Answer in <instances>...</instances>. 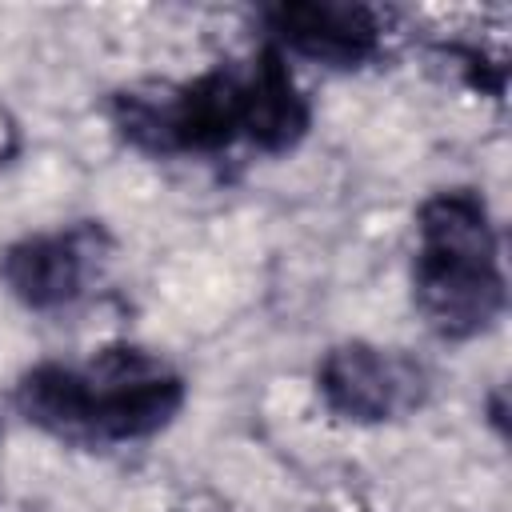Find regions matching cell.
Here are the masks:
<instances>
[{
  "instance_id": "277c9868",
  "label": "cell",
  "mask_w": 512,
  "mask_h": 512,
  "mask_svg": "<svg viewBox=\"0 0 512 512\" xmlns=\"http://www.w3.org/2000/svg\"><path fill=\"white\" fill-rule=\"evenodd\" d=\"M108 248L100 224H76L68 232H40L8 244L0 252V280L4 288L32 312H52L72 304L100 252Z\"/></svg>"
},
{
  "instance_id": "8992f818",
  "label": "cell",
  "mask_w": 512,
  "mask_h": 512,
  "mask_svg": "<svg viewBox=\"0 0 512 512\" xmlns=\"http://www.w3.org/2000/svg\"><path fill=\"white\" fill-rule=\"evenodd\" d=\"M312 108L296 88L288 60L276 44H264L252 72L240 76V132L260 152H288L304 140Z\"/></svg>"
},
{
  "instance_id": "5b68a950",
  "label": "cell",
  "mask_w": 512,
  "mask_h": 512,
  "mask_svg": "<svg viewBox=\"0 0 512 512\" xmlns=\"http://www.w3.org/2000/svg\"><path fill=\"white\" fill-rule=\"evenodd\" d=\"M272 44L328 68H360L380 52V16L368 4L292 0L264 12Z\"/></svg>"
},
{
  "instance_id": "3957f363",
  "label": "cell",
  "mask_w": 512,
  "mask_h": 512,
  "mask_svg": "<svg viewBox=\"0 0 512 512\" xmlns=\"http://www.w3.org/2000/svg\"><path fill=\"white\" fill-rule=\"evenodd\" d=\"M316 388L328 412L352 424H384L424 400V368L396 348L348 340L324 352Z\"/></svg>"
},
{
  "instance_id": "ba28073f",
  "label": "cell",
  "mask_w": 512,
  "mask_h": 512,
  "mask_svg": "<svg viewBox=\"0 0 512 512\" xmlns=\"http://www.w3.org/2000/svg\"><path fill=\"white\" fill-rule=\"evenodd\" d=\"M20 416L60 440H84L88 432V388L84 372L68 364H36L20 376L12 392Z\"/></svg>"
},
{
  "instance_id": "52a82bcc",
  "label": "cell",
  "mask_w": 512,
  "mask_h": 512,
  "mask_svg": "<svg viewBox=\"0 0 512 512\" xmlns=\"http://www.w3.org/2000/svg\"><path fill=\"white\" fill-rule=\"evenodd\" d=\"M240 136V76L212 68L188 84L168 88V156L172 152H220Z\"/></svg>"
},
{
  "instance_id": "9c48e42d",
  "label": "cell",
  "mask_w": 512,
  "mask_h": 512,
  "mask_svg": "<svg viewBox=\"0 0 512 512\" xmlns=\"http://www.w3.org/2000/svg\"><path fill=\"white\" fill-rule=\"evenodd\" d=\"M20 152V124L12 120V112L0 104V164H8Z\"/></svg>"
},
{
  "instance_id": "7a4b0ae2",
  "label": "cell",
  "mask_w": 512,
  "mask_h": 512,
  "mask_svg": "<svg viewBox=\"0 0 512 512\" xmlns=\"http://www.w3.org/2000/svg\"><path fill=\"white\" fill-rule=\"evenodd\" d=\"M80 372L88 388L84 440L96 444L144 440L164 424H172V416L184 408V380L140 348L128 344L100 348L96 360Z\"/></svg>"
},
{
  "instance_id": "6da1fadb",
  "label": "cell",
  "mask_w": 512,
  "mask_h": 512,
  "mask_svg": "<svg viewBox=\"0 0 512 512\" xmlns=\"http://www.w3.org/2000/svg\"><path fill=\"white\" fill-rule=\"evenodd\" d=\"M500 240L488 204L472 188L432 192L416 212L412 300L444 340H472L504 312Z\"/></svg>"
}]
</instances>
